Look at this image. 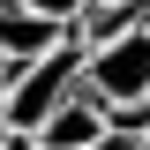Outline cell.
<instances>
[{
  "instance_id": "7a4b0ae2",
  "label": "cell",
  "mask_w": 150,
  "mask_h": 150,
  "mask_svg": "<svg viewBox=\"0 0 150 150\" xmlns=\"http://www.w3.org/2000/svg\"><path fill=\"white\" fill-rule=\"evenodd\" d=\"M75 75H83V45H75V38H60L53 53H38V60H15L8 83H0V120H8V128H38V120L75 90Z\"/></svg>"
},
{
  "instance_id": "3957f363",
  "label": "cell",
  "mask_w": 150,
  "mask_h": 150,
  "mask_svg": "<svg viewBox=\"0 0 150 150\" xmlns=\"http://www.w3.org/2000/svg\"><path fill=\"white\" fill-rule=\"evenodd\" d=\"M30 135H38V150H105V135H112V112L98 105L83 83H75V90L60 98V105L45 112Z\"/></svg>"
},
{
  "instance_id": "277c9868",
  "label": "cell",
  "mask_w": 150,
  "mask_h": 150,
  "mask_svg": "<svg viewBox=\"0 0 150 150\" xmlns=\"http://www.w3.org/2000/svg\"><path fill=\"white\" fill-rule=\"evenodd\" d=\"M60 38H68V23L38 15V8H23V0H0V53L8 60H38V53H53Z\"/></svg>"
},
{
  "instance_id": "8992f818",
  "label": "cell",
  "mask_w": 150,
  "mask_h": 150,
  "mask_svg": "<svg viewBox=\"0 0 150 150\" xmlns=\"http://www.w3.org/2000/svg\"><path fill=\"white\" fill-rule=\"evenodd\" d=\"M0 150H38V135L30 128H0Z\"/></svg>"
},
{
  "instance_id": "5b68a950",
  "label": "cell",
  "mask_w": 150,
  "mask_h": 150,
  "mask_svg": "<svg viewBox=\"0 0 150 150\" xmlns=\"http://www.w3.org/2000/svg\"><path fill=\"white\" fill-rule=\"evenodd\" d=\"M23 8H38V15H53V23H68V30H75V15H83L90 0H23Z\"/></svg>"
},
{
  "instance_id": "ba28073f",
  "label": "cell",
  "mask_w": 150,
  "mask_h": 150,
  "mask_svg": "<svg viewBox=\"0 0 150 150\" xmlns=\"http://www.w3.org/2000/svg\"><path fill=\"white\" fill-rule=\"evenodd\" d=\"M143 30H150V8H143Z\"/></svg>"
},
{
  "instance_id": "52a82bcc",
  "label": "cell",
  "mask_w": 150,
  "mask_h": 150,
  "mask_svg": "<svg viewBox=\"0 0 150 150\" xmlns=\"http://www.w3.org/2000/svg\"><path fill=\"white\" fill-rule=\"evenodd\" d=\"M8 68H15V60H8V53H0V83H8Z\"/></svg>"
},
{
  "instance_id": "6da1fadb",
  "label": "cell",
  "mask_w": 150,
  "mask_h": 150,
  "mask_svg": "<svg viewBox=\"0 0 150 150\" xmlns=\"http://www.w3.org/2000/svg\"><path fill=\"white\" fill-rule=\"evenodd\" d=\"M98 105L112 112V128H143L150 120V30L105 38V45H83V75H75Z\"/></svg>"
}]
</instances>
